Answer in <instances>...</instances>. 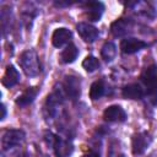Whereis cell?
Wrapping results in <instances>:
<instances>
[{
    "mask_svg": "<svg viewBox=\"0 0 157 157\" xmlns=\"http://www.w3.org/2000/svg\"><path fill=\"white\" fill-rule=\"evenodd\" d=\"M140 80L146 88V94L153 104H157V65L152 64L144 69Z\"/></svg>",
    "mask_w": 157,
    "mask_h": 157,
    "instance_id": "1",
    "label": "cell"
},
{
    "mask_svg": "<svg viewBox=\"0 0 157 157\" xmlns=\"http://www.w3.org/2000/svg\"><path fill=\"white\" fill-rule=\"evenodd\" d=\"M18 64L28 77H34L39 74V59L33 49L25 50L18 58Z\"/></svg>",
    "mask_w": 157,
    "mask_h": 157,
    "instance_id": "2",
    "label": "cell"
},
{
    "mask_svg": "<svg viewBox=\"0 0 157 157\" xmlns=\"http://www.w3.org/2000/svg\"><path fill=\"white\" fill-rule=\"evenodd\" d=\"M45 140L49 145L53 146L54 153L56 157H69L71 156L72 151H74V146L71 144V141L61 139L52 132H47L45 134Z\"/></svg>",
    "mask_w": 157,
    "mask_h": 157,
    "instance_id": "3",
    "label": "cell"
},
{
    "mask_svg": "<svg viewBox=\"0 0 157 157\" xmlns=\"http://www.w3.org/2000/svg\"><path fill=\"white\" fill-rule=\"evenodd\" d=\"M25 136H26L25 131L21 129H9V130L4 131L2 137H1L2 151H9V150L18 146L25 140Z\"/></svg>",
    "mask_w": 157,
    "mask_h": 157,
    "instance_id": "4",
    "label": "cell"
},
{
    "mask_svg": "<svg viewBox=\"0 0 157 157\" xmlns=\"http://www.w3.org/2000/svg\"><path fill=\"white\" fill-rule=\"evenodd\" d=\"M151 141H152V137H151L150 134L146 132V131H141V132L134 134V135H132V139H131L132 153H134L135 156L142 155V153L148 148V146L151 145Z\"/></svg>",
    "mask_w": 157,
    "mask_h": 157,
    "instance_id": "5",
    "label": "cell"
},
{
    "mask_svg": "<svg viewBox=\"0 0 157 157\" xmlns=\"http://www.w3.org/2000/svg\"><path fill=\"white\" fill-rule=\"evenodd\" d=\"M83 10H85V16L88 21L97 22L101 20L103 11H104V5L101 1H87L82 4Z\"/></svg>",
    "mask_w": 157,
    "mask_h": 157,
    "instance_id": "6",
    "label": "cell"
},
{
    "mask_svg": "<svg viewBox=\"0 0 157 157\" xmlns=\"http://www.w3.org/2000/svg\"><path fill=\"white\" fill-rule=\"evenodd\" d=\"M63 91L65 92V94L70 99H72V101L77 99L80 97V93H81L80 78L76 76H66L64 85H63Z\"/></svg>",
    "mask_w": 157,
    "mask_h": 157,
    "instance_id": "7",
    "label": "cell"
},
{
    "mask_svg": "<svg viewBox=\"0 0 157 157\" xmlns=\"http://www.w3.org/2000/svg\"><path fill=\"white\" fill-rule=\"evenodd\" d=\"M147 47V43L142 39H137L134 37H126L120 42V50L124 54H134Z\"/></svg>",
    "mask_w": 157,
    "mask_h": 157,
    "instance_id": "8",
    "label": "cell"
},
{
    "mask_svg": "<svg viewBox=\"0 0 157 157\" xmlns=\"http://www.w3.org/2000/svg\"><path fill=\"white\" fill-rule=\"evenodd\" d=\"M103 118L108 123H121L126 120V113L120 105L113 104L104 109Z\"/></svg>",
    "mask_w": 157,
    "mask_h": 157,
    "instance_id": "9",
    "label": "cell"
},
{
    "mask_svg": "<svg viewBox=\"0 0 157 157\" xmlns=\"http://www.w3.org/2000/svg\"><path fill=\"white\" fill-rule=\"evenodd\" d=\"M76 31L80 34V37L85 42H88V43L94 42L99 36L98 29L94 26H92V25H90L87 22H78L76 25Z\"/></svg>",
    "mask_w": 157,
    "mask_h": 157,
    "instance_id": "10",
    "label": "cell"
},
{
    "mask_svg": "<svg viewBox=\"0 0 157 157\" xmlns=\"http://www.w3.org/2000/svg\"><path fill=\"white\" fill-rule=\"evenodd\" d=\"M71 36H72V33L69 28H65V27L56 28L52 34V44L55 48H61L65 44L67 45L70 43Z\"/></svg>",
    "mask_w": 157,
    "mask_h": 157,
    "instance_id": "11",
    "label": "cell"
},
{
    "mask_svg": "<svg viewBox=\"0 0 157 157\" xmlns=\"http://www.w3.org/2000/svg\"><path fill=\"white\" fill-rule=\"evenodd\" d=\"M121 94L126 99H142L146 94V90H144L140 83H129L123 87Z\"/></svg>",
    "mask_w": 157,
    "mask_h": 157,
    "instance_id": "12",
    "label": "cell"
},
{
    "mask_svg": "<svg viewBox=\"0 0 157 157\" xmlns=\"http://www.w3.org/2000/svg\"><path fill=\"white\" fill-rule=\"evenodd\" d=\"M131 29V22L126 18H118L110 25V32L114 37H123Z\"/></svg>",
    "mask_w": 157,
    "mask_h": 157,
    "instance_id": "13",
    "label": "cell"
},
{
    "mask_svg": "<svg viewBox=\"0 0 157 157\" xmlns=\"http://www.w3.org/2000/svg\"><path fill=\"white\" fill-rule=\"evenodd\" d=\"M18 81H20V72H18V70L13 65H7L6 70H5V74H4L2 78H1V83L5 87L10 88V87L15 86Z\"/></svg>",
    "mask_w": 157,
    "mask_h": 157,
    "instance_id": "14",
    "label": "cell"
},
{
    "mask_svg": "<svg viewBox=\"0 0 157 157\" xmlns=\"http://www.w3.org/2000/svg\"><path fill=\"white\" fill-rule=\"evenodd\" d=\"M37 94H38V88L37 87H28L27 90H25L17 98H16V104L18 105V107H21V108H25V107H27V105H29L33 101H34V98L37 97Z\"/></svg>",
    "mask_w": 157,
    "mask_h": 157,
    "instance_id": "15",
    "label": "cell"
},
{
    "mask_svg": "<svg viewBox=\"0 0 157 157\" xmlns=\"http://www.w3.org/2000/svg\"><path fill=\"white\" fill-rule=\"evenodd\" d=\"M77 55H78V49L76 48V45L74 43H69L65 47V49L61 52L60 60L64 64H71V63H74L76 60Z\"/></svg>",
    "mask_w": 157,
    "mask_h": 157,
    "instance_id": "16",
    "label": "cell"
},
{
    "mask_svg": "<svg viewBox=\"0 0 157 157\" xmlns=\"http://www.w3.org/2000/svg\"><path fill=\"white\" fill-rule=\"evenodd\" d=\"M104 94H105V85H104V82L102 80L94 81L91 85V88H90V98L92 101H97L101 97H103Z\"/></svg>",
    "mask_w": 157,
    "mask_h": 157,
    "instance_id": "17",
    "label": "cell"
},
{
    "mask_svg": "<svg viewBox=\"0 0 157 157\" xmlns=\"http://www.w3.org/2000/svg\"><path fill=\"white\" fill-rule=\"evenodd\" d=\"M117 55V47L113 42H105L101 48V56L104 61H112Z\"/></svg>",
    "mask_w": 157,
    "mask_h": 157,
    "instance_id": "18",
    "label": "cell"
},
{
    "mask_svg": "<svg viewBox=\"0 0 157 157\" xmlns=\"http://www.w3.org/2000/svg\"><path fill=\"white\" fill-rule=\"evenodd\" d=\"M82 67L87 72H93L99 67V60L93 55H87L82 61Z\"/></svg>",
    "mask_w": 157,
    "mask_h": 157,
    "instance_id": "19",
    "label": "cell"
},
{
    "mask_svg": "<svg viewBox=\"0 0 157 157\" xmlns=\"http://www.w3.org/2000/svg\"><path fill=\"white\" fill-rule=\"evenodd\" d=\"M108 157H126L117 142H113L108 151Z\"/></svg>",
    "mask_w": 157,
    "mask_h": 157,
    "instance_id": "20",
    "label": "cell"
},
{
    "mask_svg": "<svg viewBox=\"0 0 157 157\" xmlns=\"http://www.w3.org/2000/svg\"><path fill=\"white\" fill-rule=\"evenodd\" d=\"M82 157H101V155H99V152H97V151H94V150H91L90 152H87V153L83 155Z\"/></svg>",
    "mask_w": 157,
    "mask_h": 157,
    "instance_id": "21",
    "label": "cell"
},
{
    "mask_svg": "<svg viewBox=\"0 0 157 157\" xmlns=\"http://www.w3.org/2000/svg\"><path fill=\"white\" fill-rule=\"evenodd\" d=\"M1 109H2V115H1V119H4V118H5V115H6V108H5V104H2V105H1Z\"/></svg>",
    "mask_w": 157,
    "mask_h": 157,
    "instance_id": "22",
    "label": "cell"
}]
</instances>
